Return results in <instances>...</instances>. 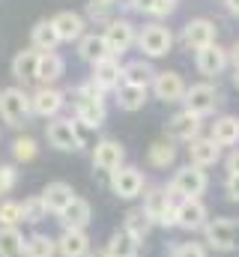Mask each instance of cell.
Instances as JSON below:
<instances>
[{"mask_svg": "<svg viewBox=\"0 0 239 257\" xmlns=\"http://www.w3.org/2000/svg\"><path fill=\"white\" fill-rule=\"evenodd\" d=\"M153 78H156V69H153L150 63H144V60H135V63L123 66V81H126V84L150 87V84H153Z\"/></svg>", "mask_w": 239, "mask_h": 257, "instance_id": "obj_31", "label": "cell"}, {"mask_svg": "<svg viewBox=\"0 0 239 257\" xmlns=\"http://www.w3.org/2000/svg\"><path fill=\"white\" fill-rule=\"evenodd\" d=\"M54 248H57V242L51 236H42V233L24 239V254L27 257H54Z\"/></svg>", "mask_w": 239, "mask_h": 257, "instance_id": "obj_34", "label": "cell"}, {"mask_svg": "<svg viewBox=\"0 0 239 257\" xmlns=\"http://www.w3.org/2000/svg\"><path fill=\"white\" fill-rule=\"evenodd\" d=\"M57 251L63 257H87L90 239L84 230H63V236L57 239Z\"/></svg>", "mask_w": 239, "mask_h": 257, "instance_id": "obj_25", "label": "cell"}, {"mask_svg": "<svg viewBox=\"0 0 239 257\" xmlns=\"http://www.w3.org/2000/svg\"><path fill=\"white\" fill-rule=\"evenodd\" d=\"M150 218H147V212L144 209H132L129 215H126V233H132L135 239H144L147 233H150Z\"/></svg>", "mask_w": 239, "mask_h": 257, "instance_id": "obj_35", "label": "cell"}, {"mask_svg": "<svg viewBox=\"0 0 239 257\" xmlns=\"http://www.w3.org/2000/svg\"><path fill=\"white\" fill-rule=\"evenodd\" d=\"M156 3H159V0H132L129 6L138 9V12H150V15H153V12H156Z\"/></svg>", "mask_w": 239, "mask_h": 257, "instance_id": "obj_42", "label": "cell"}, {"mask_svg": "<svg viewBox=\"0 0 239 257\" xmlns=\"http://www.w3.org/2000/svg\"><path fill=\"white\" fill-rule=\"evenodd\" d=\"M206 242L218 251H236L239 248V221L236 218H215L206 224Z\"/></svg>", "mask_w": 239, "mask_h": 257, "instance_id": "obj_4", "label": "cell"}, {"mask_svg": "<svg viewBox=\"0 0 239 257\" xmlns=\"http://www.w3.org/2000/svg\"><path fill=\"white\" fill-rule=\"evenodd\" d=\"M236 87H239V69H236Z\"/></svg>", "mask_w": 239, "mask_h": 257, "instance_id": "obj_48", "label": "cell"}, {"mask_svg": "<svg viewBox=\"0 0 239 257\" xmlns=\"http://www.w3.org/2000/svg\"><path fill=\"white\" fill-rule=\"evenodd\" d=\"M141 251V242L132 236V233H126V230H120L111 236V242H108V248H105V257H138Z\"/></svg>", "mask_w": 239, "mask_h": 257, "instance_id": "obj_30", "label": "cell"}, {"mask_svg": "<svg viewBox=\"0 0 239 257\" xmlns=\"http://www.w3.org/2000/svg\"><path fill=\"white\" fill-rule=\"evenodd\" d=\"M182 102H185V111H188V114L206 117V114H212L215 105H218V90H215L212 84H191V87H185Z\"/></svg>", "mask_w": 239, "mask_h": 257, "instance_id": "obj_6", "label": "cell"}, {"mask_svg": "<svg viewBox=\"0 0 239 257\" xmlns=\"http://www.w3.org/2000/svg\"><path fill=\"white\" fill-rule=\"evenodd\" d=\"M227 51L215 42V45H206V48H200L197 51V72L200 75H206V78H215V75H221L224 72V66H227Z\"/></svg>", "mask_w": 239, "mask_h": 257, "instance_id": "obj_17", "label": "cell"}, {"mask_svg": "<svg viewBox=\"0 0 239 257\" xmlns=\"http://www.w3.org/2000/svg\"><path fill=\"white\" fill-rule=\"evenodd\" d=\"M123 159H126V150H123V144L120 141H99L96 144V150H93V168H99V171H108V174H114L117 168H123Z\"/></svg>", "mask_w": 239, "mask_h": 257, "instance_id": "obj_12", "label": "cell"}, {"mask_svg": "<svg viewBox=\"0 0 239 257\" xmlns=\"http://www.w3.org/2000/svg\"><path fill=\"white\" fill-rule=\"evenodd\" d=\"M227 171H230V174H239V150H233V153L227 156Z\"/></svg>", "mask_w": 239, "mask_h": 257, "instance_id": "obj_44", "label": "cell"}, {"mask_svg": "<svg viewBox=\"0 0 239 257\" xmlns=\"http://www.w3.org/2000/svg\"><path fill=\"white\" fill-rule=\"evenodd\" d=\"M227 194H230L233 200H239V174H230V177H227Z\"/></svg>", "mask_w": 239, "mask_h": 257, "instance_id": "obj_43", "label": "cell"}, {"mask_svg": "<svg viewBox=\"0 0 239 257\" xmlns=\"http://www.w3.org/2000/svg\"><path fill=\"white\" fill-rule=\"evenodd\" d=\"M215 36H218V27L209 18H191L182 27V42H185V48H194V51L215 45Z\"/></svg>", "mask_w": 239, "mask_h": 257, "instance_id": "obj_9", "label": "cell"}, {"mask_svg": "<svg viewBox=\"0 0 239 257\" xmlns=\"http://www.w3.org/2000/svg\"><path fill=\"white\" fill-rule=\"evenodd\" d=\"M111 189H114L117 197L132 200V197H138V194L144 192V174L138 168H117L111 174Z\"/></svg>", "mask_w": 239, "mask_h": 257, "instance_id": "obj_10", "label": "cell"}, {"mask_svg": "<svg viewBox=\"0 0 239 257\" xmlns=\"http://www.w3.org/2000/svg\"><path fill=\"white\" fill-rule=\"evenodd\" d=\"M30 108L39 117H54L60 108H63V93L54 90V87H42V90H36L30 96Z\"/></svg>", "mask_w": 239, "mask_h": 257, "instance_id": "obj_22", "label": "cell"}, {"mask_svg": "<svg viewBox=\"0 0 239 257\" xmlns=\"http://www.w3.org/2000/svg\"><path fill=\"white\" fill-rule=\"evenodd\" d=\"M60 218H63V227H66V230H84V227L90 224V203L81 200V197H75V200L60 212Z\"/></svg>", "mask_w": 239, "mask_h": 257, "instance_id": "obj_24", "label": "cell"}, {"mask_svg": "<svg viewBox=\"0 0 239 257\" xmlns=\"http://www.w3.org/2000/svg\"><path fill=\"white\" fill-rule=\"evenodd\" d=\"M230 57H233V63H236V69H239V42L230 48Z\"/></svg>", "mask_w": 239, "mask_h": 257, "instance_id": "obj_46", "label": "cell"}, {"mask_svg": "<svg viewBox=\"0 0 239 257\" xmlns=\"http://www.w3.org/2000/svg\"><path fill=\"white\" fill-rule=\"evenodd\" d=\"M168 138H174V141H194L197 138V132H200V117H194V114H188V111H179L174 114L171 120H168Z\"/></svg>", "mask_w": 239, "mask_h": 257, "instance_id": "obj_18", "label": "cell"}, {"mask_svg": "<svg viewBox=\"0 0 239 257\" xmlns=\"http://www.w3.org/2000/svg\"><path fill=\"white\" fill-rule=\"evenodd\" d=\"M63 66H66V63H63V57H60L57 51H42L36 81H42V87H51L60 75H63Z\"/></svg>", "mask_w": 239, "mask_h": 257, "instance_id": "obj_26", "label": "cell"}, {"mask_svg": "<svg viewBox=\"0 0 239 257\" xmlns=\"http://www.w3.org/2000/svg\"><path fill=\"white\" fill-rule=\"evenodd\" d=\"M93 87L102 93V90H114L123 84V66L117 63V57H105L99 63H93Z\"/></svg>", "mask_w": 239, "mask_h": 257, "instance_id": "obj_14", "label": "cell"}, {"mask_svg": "<svg viewBox=\"0 0 239 257\" xmlns=\"http://www.w3.org/2000/svg\"><path fill=\"white\" fill-rule=\"evenodd\" d=\"M138 48H141L147 57H165V54L174 48V33H171L165 24H147V27L138 33Z\"/></svg>", "mask_w": 239, "mask_h": 257, "instance_id": "obj_3", "label": "cell"}, {"mask_svg": "<svg viewBox=\"0 0 239 257\" xmlns=\"http://www.w3.org/2000/svg\"><path fill=\"white\" fill-rule=\"evenodd\" d=\"M24 218H21V203L15 200H3L0 203V224L3 227H18Z\"/></svg>", "mask_w": 239, "mask_h": 257, "instance_id": "obj_36", "label": "cell"}, {"mask_svg": "<svg viewBox=\"0 0 239 257\" xmlns=\"http://www.w3.org/2000/svg\"><path fill=\"white\" fill-rule=\"evenodd\" d=\"M171 257H206V251H203V245H197V242H182V245L174 248Z\"/></svg>", "mask_w": 239, "mask_h": 257, "instance_id": "obj_40", "label": "cell"}, {"mask_svg": "<svg viewBox=\"0 0 239 257\" xmlns=\"http://www.w3.org/2000/svg\"><path fill=\"white\" fill-rule=\"evenodd\" d=\"M75 114H78V120H81L84 126H90V128H99L105 123V102H102L99 90L93 87V81L84 84V87L75 93Z\"/></svg>", "mask_w": 239, "mask_h": 257, "instance_id": "obj_2", "label": "cell"}, {"mask_svg": "<svg viewBox=\"0 0 239 257\" xmlns=\"http://www.w3.org/2000/svg\"><path fill=\"white\" fill-rule=\"evenodd\" d=\"M171 192L179 194L182 200L185 197H200V194L206 192V174H203V168H197V165L179 168L177 174H174V180H171Z\"/></svg>", "mask_w": 239, "mask_h": 257, "instance_id": "obj_5", "label": "cell"}, {"mask_svg": "<svg viewBox=\"0 0 239 257\" xmlns=\"http://www.w3.org/2000/svg\"><path fill=\"white\" fill-rule=\"evenodd\" d=\"M153 93L162 102H179L185 96V81L179 72H156L153 78Z\"/></svg>", "mask_w": 239, "mask_h": 257, "instance_id": "obj_13", "label": "cell"}, {"mask_svg": "<svg viewBox=\"0 0 239 257\" xmlns=\"http://www.w3.org/2000/svg\"><path fill=\"white\" fill-rule=\"evenodd\" d=\"M105 9H108L105 3H99V0H93V3L87 6V15H90L93 21H108V18H105Z\"/></svg>", "mask_w": 239, "mask_h": 257, "instance_id": "obj_41", "label": "cell"}, {"mask_svg": "<svg viewBox=\"0 0 239 257\" xmlns=\"http://www.w3.org/2000/svg\"><path fill=\"white\" fill-rule=\"evenodd\" d=\"M30 45H33L36 51H54L60 45L57 27H54L51 18H42V21L33 24V30H30Z\"/></svg>", "mask_w": 239, "mask_h": 257, "instance_id": "obj_23", "label": "cell"}, {"mask_svg": "<svg viewBox=\"0 0 239 257\" xmlns=\"http://www.w3.org/2000/svg\"><path fill=\"white\" fill-rule=\"evenodd\" d=\"M39 197H42V203H45V209H48V212H57V215H60V212L75 200V192H72V186H69V183H60V180H57V183H48V186L42 189Z\"/></svg>", "mask_w": 239, "mask_h": 257, "instance_id": "obj_20", "label": "cell"}, {"mask_svg": "<svg viewBox=\"0 0 239 257\" xmlns=\"http://www.w3.org/2000/svg\"><path fill=\"white\" fill-rule=\"evenodd\" d=\"M99 3H105V6H111V3H117V0H99Z\"/></svg>", "mask_w": 239, "mask_h": 257, "instance_id": "obj_47", "label": "cell"}, {"mask_svg": "<svg viewBox=\"0 0 239 257\" xmlns=\"http://www.w3.org/2000/svg\"><path fill=\"white\" fill-rule=\"evenodd\" d=\"M150 165L153 168H168V165H174V159H177V147H174V141H156L153 147H150Z\"/></svg>", "mask_w": 239, "mask_h": 257, "instance_id": "obj_33", "label": "cell"}, {"mask_svg": "<svg viewBox=\"0 0 239 257\" xmlns=\"http://www.w3.org/2000/svg\"><path fill=\"white\" fill-rule=\"evenodd\" d=\"M212 141L218 147H233L239 144V117H221L212 123Z\"/></svg>", "mask_w": 239, "mask_h": 257, "instance_id": "obj_29", "label": "cell"}, {"mask_svg": "<svg viewBox=\"0 0 239 257\" xmlns=\"http://www.w3.org/2000/svg\"><path fill=\"white\" fill-rule=\"evenodd\" d=\"M218 156H221V147L212 138H194V141H188V159H191V165L209 168V165L218 162Z\"/></svg>", "mask_w": 239, "mask_h": 257, "instance_id": "obj_19", "label": "cell"}, {"mask_svg": "<svg viewBox=\"0 0 239 257\" xmlns=\"http://www.w3.org/2000/svg\"><path fill=\"white\" fill-rule=\"evenodd\" d=\"M51 21H54V27H57L60 42H78V39L84 36V30H87V21H84V15H78V12H69V9L57 12Z\"/></svg>", "mask_w": 239, "mask_h": 257, "instance_id": "obj_16", "label": "cell"}, {"mask_svg": "<svg viewBox=\"0 0 239 257\" xmlns=\"http://www.w3.org/2000/svg\"><path fill=\"white\" fill-rule=\"evenodd\" d=\"M24 254V239L18 227H0V257H21Z\"/></svg>", "mask_w": 239, "mask_h": 257, "instance_id": "obj_32", "label": "cell"}, {"mask_svg": "<svg viewBox=\"0 0 239 257\" xmlns=\"http://www.w3.org/2000/svg\"><path fill=\"white\" fill-rule=\"evenodd\" d=\"M174 221L179 227H185V230H197V227L206 224V206L197 197H185V200H179L177 212H174Z\"/></svg>", "mask_w": 239, "mask_h": 257, "instance_id": "obj_15", "label": "cell"}, {"mask_svg": "<svg viewBox=\"0 0 239 257\" xmlns=\"http://www.w3.org/2000/svg\"><path fill=\"white\" fill-rule=\"evenodd\" d=\"M224 3H227V9H230L233 15H239V0H224Z\"/></svg>", "mask_w": 239, "mask_h": 257, "instance_id": "obj_45", "label": "cell"}, {"mask_svg": "<svg viewBox=\"0 0 239 257\" xmlns=\"http://www.w3.org/2000/svg\"><path fill=\"white\" fill-rule=\"evenodd\" d=\"M45 138H48V144H51L54 150H60V153H75V150H81V144H84L72 120H54V123H48Z\"/></svg>", "mask_w": 239, "mask_h": 257, "instance_id": "obj_8", "label": "cell"}, {"mask_svg": "<svg viewBox=\"0 0 239 257\" xmlns=\"http://www.w3.org/2000/svg\"><path fill=\"white\" fill-rule=\"evenodd\" d=\"M30 96L21 90V87H6V90H0V117H3V123L12 128L24 126L27 123V117H30Z\"/></svg>", "mask_w": 239, "mask_h": 257, "instance_id": "obj_1", "label": "cell"}, {"mask_svg": "<svg viewBox=\"0 0 239 257\" xmlns=\"http://www.w3.org/2000/svg\"><path fill=\"white\" fill-rule=\"evenodd\" d=\"M36 153H39V147H36L33 138H18V141L12 144V156H15L18 162H30V159H36Z\"/></svg>", "mask_w": 239, "mask_h": 257, "instance_id": "obj_38", "label": "cell"}, {"mask_svg": "<svg viewBox=\"0 0 239 257\" xmlns=\"http://www.w3.org/2000/svg\"><path fill=\"white\" fill-rule=\"evenodd\" d=\"M144 212H147V218L150 221H159V224H177L174 221V212H177V206L171 203V197L162 192V189H153V192L147 194V200H144Z\"/></svg>", "mask_w": 239, "mask_h": 257, "instance_id": "obj_11", "label": "cell"}, {"mask_svg": "<svg viewBox=\"0 0 239 257\" xmlns=\"http://www.w3.org/2000/svg\"><path fill=\"white\" fill-rule=\"evenodd\" d=\"M39 57H42V51H36L33 45L30 48H24V51H18L15 57H12V75L18 78V81H36V72H39Z\"/></svg>", "mask_w": 239, "mask_h": 257, "instance_id": "obj_21", "label": "cell"}, {"mask_svg": "<svg viewBox=\"0 0 239 257\" xmlns=\"http://www.w3.org/2000/svg\"><path fill=\"white\" fill-rule=\"evenodd\" d=\"M144 102H147V87H141V84H126V81L117 87V105L123 111H141Z\"/></svg>", "mask_w": 239, "mask_h": 257, "instance_id": "obj_28", "label": "cell"}, {"mask_svg": "<svg viewBox=\"0 0 239 257\" xmlns=\"http://www.w3.org/2000/svg\"><path fill=\"white\" fill-rule=\"evenodd\" d=\"M78 42H81V45H78V54H81L87 63H99V60L111 57V54H108V45H105V36H96V33H84Z\"/></svg>", "mask_w": 239, "mask_h": 257, "instance_id": "obj_27", "label": "cell"}, {"mask_svg": "<svg viewBox=\"0 0 239 257\" xmlns=\"http://www.w3.org/2000/svg\"><path fill=\"white\" fill-rule=\"evenodd\" d=\"M102 36H105L108 54H111V57H120V54H126V51L132 48V42H135V24L126 21V18H111Z\"/></svg>", "mask_w": 239, "mask_h": 257, "instance_id": "obj_7", "label": "cell"}, {"mask_svg": "<svg viewBox=\"0 0 239 257\" xmlns=\"http://www.w3.org/2000/svg\"><path fill=\"white\" fill-rule=\"evenodd\" d=\"M45 215H48V209H45L42 197H30V200L21 203V218L24 221H42Z\"/></svg>", "mask_w": 239, "mask_h": 257, "instance_id": "obj_37", "label": "cell"}, {"mask_svg": "<svg viewBox=\"0 0 239 257\" xmlns=\"http://www.w3.org/2000/svg\"><path fill=\"white\" fill-rule=\"evenodd\" d=\"M18 183V171L12 165H0V194H9Z\"/></svg>", "mask_w": 239, "mask_h": 257, "instance_id": "obj_39", "label": "cell"}]
</instances>
